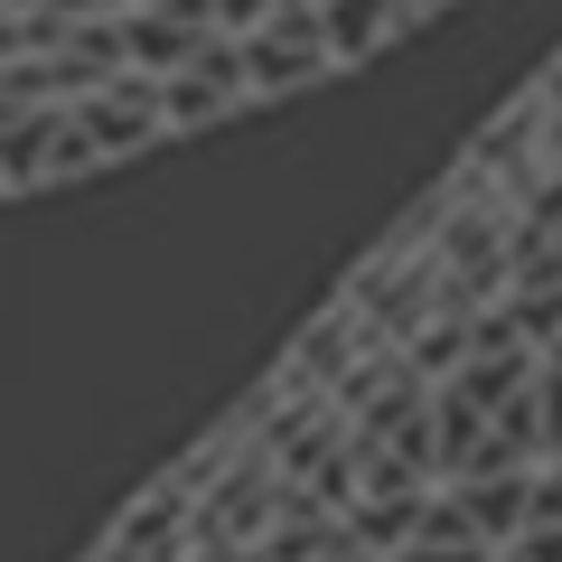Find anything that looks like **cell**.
<instances>
[{"mask_svg":"<svg viewBox=\"0 0 562 562\" xmlns=\"http://www.w3.org/2000/svg\"><path fill=\"white\" fill-rule=\"evenodd\" d=\"M244 103H254V85H244V57H235V38H216L206 57H188L179 76L160 85L169 140H188V132H216V122H235Z\"/></svg>","mask_w":562,"mask_h":562,"instance_id":"277c9868","label":"cell"},{"mask_svg":"<svg viewBox=\"0 0 562 562\" xmlns=\"http://www.w3.org/2000/svg\"><path fill=\"white\" fill-rule=\"evenodd\" d=\"M235 57H244V85H254V103L310 94V85L338 76V47H328V29H319V10H310V0H291V10H272L262 29H244Z\"/></svg>","mask_w":562,"mask_h":562,"instance_id":"3957f363","label":"cell"},{"mask_svg":"<svg viewBox=\"0 0 562 562\" xmlns=\"http://www.w3.org/2000/svg\"><path fill=\"white\" fill-rule=\"evenodd\" d=\"M441 506V431H431V375L413 357H375L338 384V469H328V516L347 535L403 543Z\"/></svg>","mask_w":562,"mask_h":562,"instance_id":"6da1fadb","label":"cell"},{"mask_svg":"<svg viewBox=\"0 0 562 562\" xmlns=\"http://www.w3.org/2000/svg\"><path fill=\"white\" fill-rule=\"evenodd\" d=\"M310 10H319L328 47H338V76H347V66H366L375 47H394L403 29H413V10H403V0H310Z\"/></svg>","mask_w":562,"mask_h":562,"instance_id":"8992f818","label":"cell"},{"mask_svg":"<svg viewBox=\"0 0 562 562\" xmlns=\"http://www.w3.org/2000/svg\"><path fill=\"white\" fill-rule=\"evenodd\" d=\"M543 469L562 479V338H543Z\"/></svg>","mask_w":562,"mask_h":562,"instance_id":"9c48e42d","label":"cell"},{"mask_svg":"<svg viewBox=\"0 0 562 562\" xmlns=\"http://www.w3.org/2000/svg\"><path fill=\"white\" fill-rule=\"evenodd\" d=\"M262 562H384V553L366 535H347L328 506L291 497V506H281V525H272V543H262Z\"/></svg>","mask_w":562,"mask_h":562,"instance_id":"5b68a950","label":"cell"},{"mask_svg":"<svg viewBox=\"0 0 562 562\" xmlns=\"http://www.w3.org/2000/svg\"><path fill=\"white\" fill-rule=\"evenodd\" d=\"M254 562H262V553H254Z\"/></svg>","mask_w":562,"mask_h":562,"instance_id":"8fae6325","label":"cell"},{"mask_svg":"<svg viewBox=\"0 0 562 562\" xmlns=\"http://www.w3.org/2000/svg\"><path fill=\"white\" fill-rule=\"evenodd\" d=\"M403 10H413V29H422V20H441V10H450V0H403Z\"/></svg>","mask_w":562,"mask_h":562,"instance_id":"30bf717a","label":"cell"},{"mask_svg":"<svg viewBox=\"0 0 562 562\" xmlns=\"http://www.w3.org/2000/svg\"><path fill=\"white\" fill-rule=\"evenodd\" d=\"M384 562H497V543H479V535H460L450 516H422L403 543H384Z\"/></svg>","mask_w":562,"mask_h":562,"instance_id":"ba28073f","label":"cell"},{"mask_svg":"<svg viewBox=\"0 0 562 562\" xmlns=\"http://www.w3.org/2000/svg\"><path fill=\"white\" fill-rule=\"evenodd\" d=\"M431 431H441V487L543 469V347L506 310L431 366Z\"/></svg>","mask_w":562,"mask_h":562,"instance_id":"7a4b0ae2","label":"cell"},{"mask_svg":"<svg viewBox=\"0 0 562 562\" xmlns=\"http://www.w3.org/2000/svg\"><path fill=\"white\" fill-rule=\"evenodd\" d=\"M497 562H562V479H553V469L535 479V506H525L516 535L497 543Z\"/></svg>","mask_w":562,"mask_h":562,"instance_id":"52a82bcc","label":"cell"}]
</instances>
